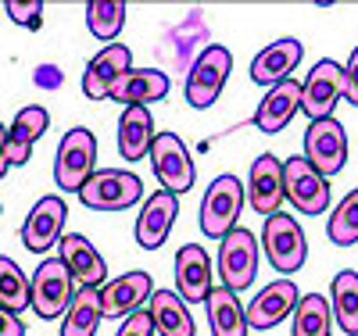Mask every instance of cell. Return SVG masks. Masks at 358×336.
<instances>
[{
  "mask_svg": "<svg viewBox=\"0 0 358 336\" xmlns=\"http://www.w3.org/2000/svg\"><path fill=\"white\" fill-rule=\"evenodd\" d=\"M301 111V82L297 79H287L273 89H265V97L251 118V126L258 133H283L290 126V118Z\"/></svg>",
  "mask_w": 358,
  "mask_h": 336,
  "instance_id": "obj_20",
  "label": "cell"
},
{
  "mask_svg": "<svg viewBox=\"0 0 358 336\" xmlns=\"http://www.w3.org/2000/svg\"><path fill=\"white\" fill-rule=\"evenodd\" d=\"M151 322H155L158 336H194L190 304L176 290H155L151 293Z\"/></svg>",
  "mask_w": 358,
  "mask_h": 336,
  "instance_id": "obj_26",
  "label": "cell"
},
{
  "mask_svg": "<svg viewBox=\"0 0 358 336\" xmlns=\"http://www.w3.org/2000/svg\"><path fill=\"white\" fill-rule=\"evenodd\" d=\"M79 200L90 211H126L143 200V182L133 172L122 168H101L86 179V187L79 190Z\"/></svg>",
  "mask_w": 358,
  "mask_h": 336,
  "instance_id": "obj_6",
  "label": "cell"
},
{
  "mask_svg": "<svg viewBox=\"0 0 358 336\" xmlns=\"http://www.w3.org/2000/svg\"><path fill=\"white\" fill-rule=\"evenodd\" d=\"M133 68V50L126 43H108L83 72V94L90 101H108L115 82Z\"/></svg>",
  "mask_w": 358,
  "mask_h": 336,
  "instance_id": "obj_16",
  "label": "cell"
},
{
  "mask_svg": "<svg viewBox=\"0 0 358 336\" xmlns=\"http://www.w3.org/2000/svg\"><path fill=\"white\" fill-rule=\"evenodd\" d=\"M115 336H155V322H151V312H133L126 322H122V329H118Z\"/></svg>",
  "mask_w": 358,
  "mask_h": 336,
  "instance_id": "obj_34",
  "label": "cell"
},
{
  "mask_svg": "<svg viewBox=\"0 0 358 336\" xmlns=\"http://www.w3.org/2000/svg\"><path fill=\"white\" fill-rule=\"evenodd\" d=\"M65 219H69V204L65 197H40L33 204V211L25 215L22 222V247L33 251V254H47L50 247H57L65 236Z\"/></svg>",
  "mask_w": 358,
  "mask_h": 336,
  "instance_id": "obj_10",
  "label": "cell"
},
{
  "mask_svg": "<svg viewBox=\"0 0 358 336\" xmlns=\"http://www.w3.org/2000/svg\"><path fill=\"white\" fill-rule=\"evenodd\" d=\"M0 336H25L22 319L15 312H8V308H0Z\"/></svg>",
  "mask_w": 358,
  "mask_h": 336,
  "instance_id": "obj_36",
  "label": "cell"
},
{
  "mask_svg": "<svg viewBox=\"0 0 358 336\" xmlns=\"http://www.w3.org/2000/svg\"><path fill=\"white\" fill-rule=\"evenodd\" d=\"M0 211H4V207H0Z\"/></svg>",
  "mask_w": 358,
  "mask_h": 336,
  "instance_id": "obj_38",
  "label": "cell"
},
{
  "mask_svg": "<svg viewBox=\"0 0 358 336\" xmlns=\"http://www.w3.org/2000/svg\"><path fill=\"white\" fill-rule=\"evenodd\" d=\"M283 197L301 215H326L330 207V179L319 175L305 158L283 161Z\"/></svg>",
  "mask_w": 358,
  "mask_h": 336,
  "instance_id": "obj_9",
  "label": "cell"
},
{
  "mask_svg": "<svg viewBox=\"0 0 358 336\" xmlns=\"http://www.w3.org/2000/svg\"><path fill=\"white\" fill-rule=\"evenodd\" d=\"M57 247H62V254H57V258L72 268V276H76L79 286L101 290V286L108 283V265H104V258L97 254V247H94V243H90L83 233H65Z\"/></svg>",
  "mask_w": 358,
  "mask_h": 336,
  "instance_id": "obj_21",
  "label": "cell"
},
{
  "mask_svg": "<svg viewBox=\"0 0 358 336\" xmlns=\"http://www.w3.org/2000/svg\"><path fill=\"white\" fill-rule=\"evenodd\" d=\"M122 25H126V4L122 0H90L86 4V29L97 40H104V43L118 40Z\"/></svg>",
  "mask_w": 358,
  "mask_h": 336,
  "instance_id": "obj_30",
  "label": "cell"
},
{
  "mask_svg": "<svg viewBox=\"0 0 358 336\" xmlns=\"http://www.w3.org/2000/svg\"><path fill=\"white\" fill-rule=\"evenodd\" d=\"M344 101L351 108H358V47L351 50L348 65H344Z\"/></svg>",
  "mask_w": 358,
  "mask_h": 336,
  "instance_id": "obj_35",
  "label": "cell"
},
{
  "mask_svg": "<svg viewBox=\"0 0 358 336\" xmlns=\"http://www.w3.org/2000/svg\"><path fill=\"white\" fill-rule=\"evenodd\" d=\"M297 300H301V293H297V283L294 279H276L268 283L265 290L255 293V300H248V326L251 329H276L294 308Z\"/></svg>",
  "mask_w": 358,
  "mask_h": 336,
  "instance_id": "obj_17",
  "label": "cell"
},
{
  "mask_svg": "<svg viewBox=\"0 0 358 336\" xmlns=\"http://www.w3.org/2000/svg\"><path fill=\"white\" fill-rule=\"evenodd\" d=\"M155 293V279L151 272H122L118 279H108L101 286V312L104 319H129L133 312H140L143 300H151Z\"/></svg>",
  "mask_w": 358,
  "mask_h": 336,
  "instance_id": "obj_13",
  "label": "cell"
},
{
  "mask_svg": "<svg viewBox=\"0 0 358 336\" xmlns=\"http://www.w3.org/2000/svg\"><path fill=\"white\" fill-rule=\"evenodd\" d=\"M305 161L319 172V175H337L348 165V133L337 118H319L308 122L305 129Z\"/></svg>",
  "mask_w": 358,
  "mask_h": 336,
  "instance_id": "obj_8",
  "label": "cell"
},
{
  "mask_svg": "<svg viewBox=\"0 0 358 336\" xmlns=\"http://www.w3.org/2000/svg\"><path fill=\"white\" fill-rule=\"evenodd\" d=\"M341 101H344V65L322 57L301 82V111L308 115V122L334 118V108Z\"/></svg>",
  "mask_w": 358,
  "mask_h": 336,
  "instance_id": "obj_12",
  "label": "cell"
},
{
  "mask_svg": "<svg viewBox=\"0 0 358 336\" xmlns=\"http://www.w3.org/2000/svg\"><path fill=\"white\" fill-rule=\"evenodd\" d=\"M176 293L187 304L208 300L212 293V261L201 243H183L176 254Z\"/></svg>",
  "mask_w": 358,
  "mask_h": 336,
  "instance_id": "obj_19",
  "label": "cell"
},
{
  "mask_svg": "<svg viewBox=\"0 0 358 336\" xmlns=\"http://www.w3.org/2000/svg\"><path fill=\"white\" fill-rule=\"evenodd\" d=\"M151 165H155V175L162 182L165 193H187L194 187V158L187 143L179 140L176 133H158L155 143H151Z\"/></svg>",
  "mask_w": 358,
  "mask_h": 336,
  "instance_id": "obj_11",
  "label": "cell"
},
{
  "mask_svg": "<svg viewBox=\"0 0 358 336\" xmlns=\"http://www.w3.org/2000/svg\"><path fill=\"white\" fill-rule=\"evenodd\" d=\"M229 72H233V54H229L222 43H208V47L197 54L194 68H190V75H187V89H183L187 104L197 108V111L212 108V104L219 101V94H222Z\"/></svg>",
  "mask_w": 358,
  "mask_h": 336,
  "instance_id": "obj_5",
  "label": "cell"
},
{
  "mask_svg": "<svg viewBox=\"0 0 358 336\" xmlns=\"http://www.w3.org/2000/svg\"><path fill=\"white\" fill-rule=\"evenodd\" d=\"M301 57H305V43L301 40H294V36H283L276 43H268L265 50L255 54L251 61V79L265 89H273L287 79H294L297 65H301Z\"/></svg>",
  "mask_w": 358,
  "mask_h": 336,
  "instance_id": "obj_14",
  "label": "cell"
},
{
  "mask_svg": "<svg viewBox=\"0 0 358 336\" xmlns=\"http://www.w3.org/2000/svg\"><path fill=\"white\" fill-rule=\"evenodd\" d=\"M176 215H179V200L172 193L165 190L151 193L140 204V215H136V243L143 251H158L176 226Z\"/></svg>",
  "mask_w": 358,
  "mask_h": 336,
  "instance_id": "obj_18",
  "label": "cell"
},
{
  "mask_svg": "<svg viewBox=\"0 0 358 336\" xmlns=\"http://www.w3.org/2000/svg\"><path fill=\"white\" fill-rule=\"evenodd\" d=\"M104 312H101V290L94 286H79V293L72 297L65 322H62V336H97Z\"/></svg>",
  "mask_w": 358,
  "mask_h": 336,
  "instance_id": "obj_27",
  "label": "cell"
},
{
  "mask_svg": "<svg viewBox=\"0 0 358 336\" xmlns=\"http://www.w3.org/2000/svg\"><path fill=\"white\" fill-rule=\"evenodd\" d=\"M326 236H330V243H337V247L358 243V190H351L337 204V211L330 215V222H326Z\"/></svg>",
  "mask_w": 358,
  "mask_h": 336,
  "instance_id": "obj_32",
  "label": "cell"
},
{
  "mask_svg": "<svg viewBox=\"0 0 358 336\" xmlns=\"http://www.w3.org/2000/svg\"><path fill=\"white\" fill-rule=\"evenodd\" d=\"M79 293V283L72 276V268L62 261V258H43L36 276L29 279V297H33V312L43 319V322H54V319H65L72 297Z\"/></svg>",
  "mask_w": 358,
  "mask_h": 336,
  "instance_id": "obj_1",
  "label": "cell"
},
{
  "mask_svg": "<svg viewBox=\"0 0 358 336\" xmlns=\"http://www.w3.org/2000/svg\"><path fill=\"white\" fill-rule=\"evenodd\" d=\"M4 11L11 15V22H18L25 29H40V22H43V4L40 0H8Z\"/></svg>",
  "mask_w": 358,
  "mask_h": 336,
  "instance_id": "obj_33",
  "label": "cell"
},
{
  "mask_svg": "<svg viewBox=\"0 0 358 336\" xmlns=\"http://www.w3.org/2000/svg\"><path fill=\"white\" fill-rule=\"evenodd\" d=\"M8 168H11V161H8V126L0 122V179L8 175Z\"/></svg>",
  "mask_w": 358,
  "mask_h": 336,
  "instance_id": "obj_37",
  "label": "cell"
},
{
  "mask_svg": "<svg viewBox=\"0 0 358 336\" xmlns=\"http://www.w3.org/2000/svg\"><path fill=\"white\" fill-rule=\"evenodd\" d=\"M97 165V136L76 126L65 133V140L57 143V158H54V182L62 193H79L86 187V179L94 175Z\"/></svg>",
  "mask_w": 358,
  "mask_h": 336,
  "instance_id": "obj_3",
  "label": "cell"
},
{
  "mask_svg": "<svg viewBox=\"0 0 358 336\" xmlns=\"http://www.w3.org/2000/svg\"><path fill=\"white\" fill-rule=\"evenodd\" d=\"M47 126H50L47 108H40V104L22 108L15 115V122H11V129H8V161L11 165H25L29 154H33V143L47 133Z\"/></svg>",
  "mask_w": 358,
  "mask_h": 336,
  "instance_id": "obj_24",
  "label": "cell"
},
{
  "mask_svg": "<svg viewBox=\"0 0 358 336\" xmlns=\"http://www.w3.org/2000/svg\"><path fill=\"white\" fill-rule=\"evenodd\" d=\"M165 97H169V75L158 68H129L108 94V101H118L126 108H147Z\"/></svg>",
  "mask_w": 358,
  "mask_h": 336,
  "instance_id": "obj_22",
  "label": "cell"
},
{
  "mask_svg": "<svg viewBox=\"0 0 358 336\" xmlns=\"http://www.w3.org/2000/svg\"><path fill=\"white\" fill-rule=\"evenodd\" d=\"M219 276H222V286L233 290V293H241L255 283V276H258V240L244 226H236L229 236L219 240Z\"/></svg>",
  "mask_w": 358,
  "mask_h": 336,
  "instance_id": "obj_7",
  "label": "cell"
},
{
  "mask_svg": "<svg viewBox=\"0 0 358 336\" xmlns=\"http://www.w3.org/2000/svg\"><path fill=\"white\" fill-rule=\"evenodd\" d=\"M155 118L147 108H126L118 118V154L126 161H143L155 143Z\"/></svg>",
  "mask_w": 358,
  "mask_h": 336,
  "instance_id": "obj_25",
  "label": "cell"
},
{
  "mask_svg": "<svg viewBox=\"0 0 358 336\" xmlns=\"http://www.w3.org/2000/svg\"><path fill=\"white\" fill-rule=\"evenodd\" d=\"M290 336H334V308H330V297L308 293V297L297 300Z\"/></svg>",
  "mask_w": 358,
  "mask_h": 336,
  "instance_id": "obj_29",
  "label": "cell"
},
{
  "mask_svg": "<svg viewBox=\"0 0 358 336\" xmlns=\"http://www.w3.org/2000/svg\"><path fill=\"white\" fill-rule=\"evenodd\" d=\"M248 204V187L236 175H215L201 200V233L208 240H222L236 229V219Z\"/></svg>",
  "mask_w": 358,
  "mask_h": 336,
  "instance_id": "obj_2",
  "label": "cell"
},
{
  "mask_svg": "<svg viewBox=\"0 0 358 336\" xmlns=\"http://www.w3.org/2000/svg\"><path fill=\"white\" fill-rule=\"evenodd\" d=\"M208 308V326H212V336H248L251 326H248V304L236 297L233 290L226 286H212L204 300Z\"/></svg>",
  "mask_w": 358,
  "mask_h": 336,
  "instance_id": "obj_23",
  "label": "cell"
},
{
  "mask_svg": "<svg viewBox=\"0 0 358 336\" xmlns=\"http://www.w3.org/2000/svg\"><path fill=\"white\" fill-rule=\"evenodd\" d=\"M330 308H334V322L341 333L358 336V272L344 268L334 276V290H330Z\"/></svg>",
  "mask_w": 358,
  "mask_h": 336,
  "instance_id": "obj_28",
  "label": "cell"
},
{
  "mask_svg": "<svg viewBox=\"0 0 358 336\" xmlns=\"http://www.w3.org/2000/svg\"><path fill=\"white\" fill-rule=\"evenodd\" d=\"M0 308L8 312H25L33 308V297H29V279L18 268V261H11L8 254H0Z\"/></svg>",
  "mask_w": 358,
  "mask_h": 336,
  "instance_id": "obj_31",
  "label": "cell"
},
{
  "mask_svg": "<svg viewBox=\"0 0 358 336\" xmlns=\"http://www.w3.org/2000/svg\"><path fill=\"white\" fill-rule=\"evenodd\" d=\"M283 200V161L276 154H258L248 175V204L255 207V215L268 219L280 211Z\"/></svg>",
  "mask_w": 358,
  "mask_h": 336,
  "instance_id": "obj_15",
  "label": "cell"
},
{
  "mask_svg": "<svg viewBox=\"0 0 358 336\" xmlns=\"http://www.w3.org/2000/svg\"><path fill=\"white\" fill-rule=\"evenodd\" d=\"M262 243H265L268 265L276 272H283V279H290L294 272H301V265L308 258V240H305V229L290 215H283V211L268 215L262 226Z\"/></svg>",
  "mask_w": 358,
  "mask_h": 336,
  "instance_id": "obj_4",
  "label": "cell"
}]
</instances>
